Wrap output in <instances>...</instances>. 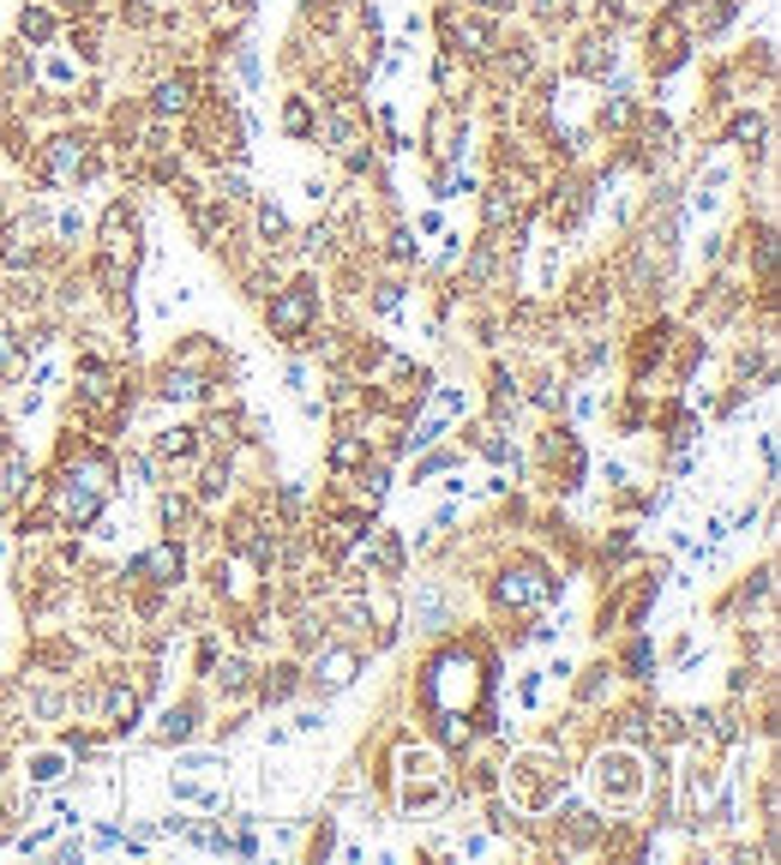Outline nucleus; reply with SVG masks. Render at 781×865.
<instances>
[{
    "mask_svg": "<svg viewBox=\"0 0 781 865\" xmlns=\"http://www.w3.org/2000/svg\"><path fill=\"white\" fill-rule=\"evenodd\" d=\"M451 37H457V42H469V49L482 54V49H487V42H494V30H487V25H457V30H451Z\"/></svg>",
    "mask_w": 781,
    "mask_h": 865,
    "instance_id": "nucleus-19",
    "label": "nucleus"
},
{
    "mask_svg": "<svg viewBox=\"0 0 781 865\" xmlns=\"http://www.w3.org/2000/svg\"><path fill=\"white\" fill-rule=\"evenodd\" d=\"M312 313H319V289H312V283H289L283 295L271 301V331L277 336H300L312 325Z\"/></svg>",
    "mask_w": 781,
    "mask_h": 865,
    "instance_id": "nucleus-5",
    "label": "nucleus"
},
{
    "mask_svg": "<svg viewBox=\"0 0 781 865\" xmlns=\"http://www.w3.org/2000/svg\"><path fill=\"white\" fill-rule=\"evenodd\" d=\"M25 481H30V463H25V457H18V451H13V457H7V463H0V511H7V499H13V493L25 487Z\"/></svg>",
    "mask_w": 781,
    "mask_h": 865,
    "instance_id": "nucleus-11",
    "label": "nucleus"
},
{
    "mask_svg": "<svg viewBox=\"0 0 781 865\" xmlns=\"http://www.w3.org/2000/svg\"><path fill=\"white\" fill-rule=\"evenodd\" d=\"M163 523H169V530L193 523V505H187V499H163Z\"/></svg>",
    "mask_w": 781,
    "mask_h": 865,
    "instance_id": "nucleus-21",
    "label": "nucleus"
},
{
    "mask_svg": "<svg viewBox=\"0 0 781 865\" xmlns=\"http://www.w3.org/2000/svg\"><path fill=\"white\" fill-rule=\"evenodd\" d=\"M78 168H85V144H78V139H61V144L49 151V181H73Z\"/></svg>",
    "mask_w": 781,
    "mask_h": 865,
    "instance_id": "nucleus-9",
    "label": "nucleus"
},
{
    "mask_svg": "<svg viewBox=\"0 0 781 865\" xmlns=\"http://www.w3.org/2000/svg\"><path fill=\"white\" fill-rule=\"evenodd\" d=\"M30 775H37V781H54V775H61V758H37V769H30Z\"/></svg>",
    "mask_w": 781,
    "mask_h": 865,
    "instance_id": "nucleus-29",
    "label": "nucleus"
},
{
    "mask_svg": "<svg viewBox=\"0 0 781 865\" xmlns=\"http://www.w3.org/2000/svg\"><path fill=\"white\" fill-rule=\"evenodd\" d=\"M312 127V115H307V103H295L289 109V132H307Z\"/></svg>",
    "mask_w": 781,
    "mask_h": 865,
    "instance_id": "nucleus-28",
    "label": "nucleus"
},
{
    "mask_svg": "<svg viewBox=\"0 0 781 865\" xmlns=\"http://www.w3.org/2000/svg\"><path fill=\"white\" fill-rule=\"evenodd\" d=\"M565 7H572V0H535V13H541V18H553V13H565Z\"/></svg>",
    "mask_w": 781,
    "mask_h": 865,
    "instance_id": "nucleus-30",
    "label": "nucleus"
},
{
    "mask_svg": "<svg viewBox=\"0 0 781 865\" xmlns=\"http://www.w3.org/2000/svg\"><path fill=\"white\" fill-rule=\"evenodd\" d=\"M187 734H193V710H169V715H163V739H169V746H175V739H187Z\"/></svg>",
    "mask_w": 781,
    "mask_h": 865,
    "instance_id": "nucleus-17",
    "label": "nucleus"
},
{
    "mask_svg": "<svg viewBox=\"0 0 781 865\" xmlns=\"http://www.w3.org/2000/svg\"><path fill=\"white\" fill-rule=\"evenodd\" d=\"M163 391H169V397H181V403H193V397H205V385H199V379H193V373H169V385H163Z\"/></svg>",
    "mask_w": 781,
    "mask_h": 865,
    "instance_id": "nucleus-18",
    "label": "nucleus"
},
{
    "mask_svg": "<svg viewBox=\"0 0 781 865\" xmlns=\"http://www.w3.org/2000/svg\"><path fill=\"white\" fill-rule=\"evenodd\" d=\"M108 715H115V727L127 734V727L139 722V698H132V691H115V698H108Z\"/></svg>",
    "mask_w": 781,
    "mask_h": 865,
    "instance_id": "nucleus-15",
    "label": "nucleus"
},
{
    "mask_svg": "<svg viewBox=\"0 0 781 865\" xmlns=\"http://www.w3.org/2000/svg\"><path fill=\"white\" fill-rule=\"evenodd\" d=\"M577 66H584L589 78L613 73V42H584V61H577Z\"/></svg>",
    "mask_w": 781,
    "mask_h": 865,
    "instance_id": "nucleus-13",
    "label": "nucleus"
},
{
    "mask_svg": "<svg viewBox=\"0 0 781 865\" xmlns=\"http://www.w3.org/2000/svg\"><path fill=\"white\" fill-rule=\"evenodd\" d=\"M222 487H229V469H222V463H217V469H210V475H205V499H217V493H222Z\"/></svg>",
    "mask_w": 781,
    "mask_h": 865,
    "instance_id": "nucleus-26",
    "label": "nucleus"
},
{
    "mask_svg": "<svg viewBox=\"0 0 781 865\" xmlns=\"http://www.w3.org/2000/svg\"><path fill=\"white\" fill-rule=\"evenodd\" d=\"M415 613H421V625H427V632H439V625H445V601H439V589H421Z\"/></svg>",
    "mask_w": 781,
    "mask_h": 865,
    "instance_id": "nucleus-14",
    "label": "nucleus"
},
{
    "mask_svg": "<svg viewBox=\"0 0 781 865\" xmlns=\"http://www.w3.org/2000/svg\"><path fill=\"white\" fill-rule=\"evenodd\" d=\"M139 222H132V211L127 205H115L108 211V222H103V277L108 283H120V265L132 271V253H139Z\"/></svg>",
    "mask_w": 781,
    "mask_h": 865,
    "instance_id": "nucleus-3",
    "label": "nucleus"
},
{
    "mask_svg": "<svg viewBox=\"0 0 781 865\" xmlns=\"http://www.w3.org/2000/svg\"><path fill=\"white\" fill-rule=\"evenodd\" d=\"M601 788H607L613 800H631V793H638V763L631 758H601Z\"/></svg>",
    "mask_w": 781,
    "mask_h": 865,
    "instance_id": "nucleus-8",
    "label": "nucleus"
},
{
    "mask_svg": "<svg viewBox=\"0 0 781 865\" xmlns=\"http://www.w3.org/2000/svg\"><path fill=\"white\" fill-rule=\"evenodd\" d=\"M217 193H222V199H247V181H241V175H222Z\"/></svg>",
    "mask_w": 781,
    "mask_h": 865,
    "instance_id": "nucleus-25",
    "label": "nucleus"
},
{
    "mask_svg": "<svg viewBox=\"0 0 781 865\" xmlns=\"http://www.w3.org/2000/svg\"><path fill=\"white\" fill-rule=\"evenodd\" d=\"M482 7H505V0H482Z\"/></svg>",
    "mask_w": 781,
    "mask_h": 865,
    "instance_id": "nucleus-31",
    "label": "nucleus"
},
{
    "mask_svg": "<svg viewBox=\"0 0 781 865\" xmlns=\"http://www.w3.org/2000/svg\"><path fill=\"white\" fill-rule=\"evenodd\" d=\"M283 229H289V222H283V211H277V205H265V211H259V234H265V241H277Z\"/></svg>",
    "mask_w": 781,
    "mask_h": 865,
    "instance_id": "nucleus-22",
    "label": "nucleus"
},
{
    "mask_svg": "<svg viewBox=\"0 0 781 865\" xmlns=\"http://www.w3.org/2000/svg\"><path fill=\"white\" fill-rule=\"evenodd\" d=\"M25 37H49V13H25Z\"/></svg>",
    "mask_w": 781,
    "mask_h": 865,
    "instance_id": "nucleus-27",
    "label": "nucleus"
},
{
    "mask_svg": "<svg viewBox=\"0 0 781 865\" xmlns=\"http://www.w3.org/2000/svg\"><path fill=\"white\" fill-rule=\"evenodd\" d=\"M132 577L175 583V577H181V547H151V554H139V559H132Z\"/></svg>",
    "mask_w": 781,
    "mask_h": 865,
    "instance_id": "nucleus-7",
    "label": "nucleus"
},
{
    "mask_svg": "<svg viewBox=\"0 0 781 865\" xmlns=\"http://www.w3.org/2000/svg\"><path fill=\"white\" fill-rule=\"evenodd\" d=\"M421 691H427V710H433V722H439V734L457 746V739H463V710L482 698V667H475L463 649H451V656H439L427 667Z\"/></svg>",
    "mask_w": 781,
    "mask_h": 865,
    "instance_id": "nucleus-1",
    "label": "nucleus"
},
{
    "mask_svg": "<svg viewBox=\"0 0 781 865\" xmlns=\"http://www.w3.org/2000/svg\"><path fill=\"white\" fill-rule=\"evenodd\" d=\"M547 595H553V577H547L535 559H517V565L499 577V601H505V608H541Z\"/></svg>",
    "mask_w": 781,
    "mask_h": 865,
    "instance_id": "nucleus-4",
    "label": "nucleus"
},
{
    "mask_svg": "<svg viewBox=\"0 0 781 865\" xmlns=\"http://www.w3.org/2000/svg\"><path fill=\"white\" fill-rule=\"evenodd\" d=\"M103 475H108L103 463L73 469V475L61 481V493H54V517H61V523H91L97 505H103Z\"/></svg>",
    "mask_w": 781,
    "mask_h": 865,
    "instance_id": "nucleus-2",
    "label": "nucleus"
},
{
    "mask_svg": "<svg viewBox=\"0 0 781 865\" xmlns=\"http://www.w3.org/2000/svg\"><path fill=\"white\" fill-rule=\"evenodd\" d=\"M222 691H247V661H229L222 667Z\"/></svg>",
    "mask_w": 781,
    "mask_h": 865,
    "instance_id": "nucleus-23",
    "label": "nucleus"
},
{
    "mask_svg": "<svg viewBox=\"0 0 781 865\" xmlns=\"http://www.w3.org/2000/svg\"><path fill=\"white\" fill-rule=\"evenodd\" d=\"M187 103H193V78H163V85H156V109H163V115H181Z\"/></svg>",
    "mask_w": 781,
    "mask_h": 865,
    "instance_id": "nucleus-10",
    "label": "nucleus"
},
{
    "mask_svg": "<svg viewBox=\"0 0 781 865\" xmlns=\"http://www.w3.org/2000/svg\"><path fill=\"white\" fill-rule=\"evenodd\" d=\"M289 691H295V667H277V673H265V703H283Z\"/></svg>",
    "mask_w": 781,
    "mask_h": 865,
    "instance_id": "nucleus-16",
    "label": "nucleus"
},
{
    "mask_svg": "<svg viewBox=\"0 0 781 865\" xmlns=\"http://www.w3.org/2000/svg\"><path fill=\"white\" fill-rule=\"evenodd\" d=\"M13 367H18V343H13V331L0 325V379H13Z\"/></svg>",
    "mask_w": 781,
    "mask_h": 865,
    "instance_id": "nucleus-20",
    "label": "nucleus"
},
{
    "mask_svg": "<svg viewBox=\"0 0 781 865\" xmlns=\"http://www.w3.org/2000/svg\"><path fill=\"white\" fill-rule=\"evenodd\" d=\"M757 132H764V120H757V115H740V120H733V144H752Z\"/></svg>",
    "mask_w": 781,
    "mask_h": 865,
    "instance_id": "nucleus-24",
    "label": "nucleus"
},
{
    "mask_svg": "<svg viewBox=\"0 0 781 865\" xmlns=\"http://www.w3.org/2000/svg\"><path fill=\"white\" fill-rule=\"evenodd\" d=\"M355 673H361V656H355V649H325V656L312 661V679H319V691H343Z\"/></svg>",
    "mask_w": 781,
    "mask_h": 865,
    "instance_id": "nucleus-6",
    "label": "nucleus"
},
{
    "mask_svg": "<svg viewBox=\"0 0 781 865\" xmlns=\"http://www.w3.org/2000/svg\"><path fill=\"white\" fill-rule=\"evenodd\" d=\"M163 457H193L199 451V427H175V433H163Z\"/></svg>",
    "mask_w": 781,
    "mask_h": 865,
    "instance_id": "nucleus-12",
    "label": "nucleus"
}]
</instances>
